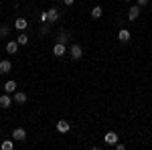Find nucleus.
<instances>
[{
  "mask_svg": "<svg viewBox=\"0 0 152 150\" xmlns=\"http://www.w3.org/2000/svg\"><path fill=\"white\" fill-rule=\"evenodd\" d=\"M12 138L18 140V142H24V140H26V130H24V128H14V130H12Z\"/></svg>",
  "mask_w": 152,
  "mask_h": 150,
  "instance_id": "nucleus-1",
  "label": "nucleus"
},
{
  "mask_svg": "<svg viewBox=\"0 0 152 150\" xmlns=\"http://www.w3.org/2000/svg\"><path fill=\"white\" fill-rule=\"evenodd\" d=\"M65 51H67V47L63 45V43H55V45H53V55H55V57H63Z\"/></svg>",
  "mask_w": 152,
  "mask_h": 150,
  "instance_id": "nucleus-2",
  "label": "nucleus"
},
{
  "mask_svg": "<svg viewBox=\"0 0 152 150\" xmlns=\"http://www.w3.org/2000/svg\"><path fill=\"white\" fill-rule=\"evenodd\" d=\"M81 55H83V49H81V45H71V59H81Z\"/></svg>",
  "mask_w": 152,
  "mask_h": 150,
  "instance_id": "nucleus-3",
  "label": "nucleus"
},
{
  "mask_svg": "<svg viewBox=\"0 0 152 150\" xmlns=\"http://www.w3.org/2000/svg\"><path fill=\"white\" fill-rule=\"evenodd\" d=\"M47 18H49L47 23H55V20L59 18V10L55 8V6H51V8L47 10Z\"/></svg>",
  "mask_w": 152,
  "mask_h": 150,
  "instance_id": "nucleus-4",
  "label": "nucleus"
},
{
  "mask_svg": "<svg viewBox=\"0 0 152 150\" xmlns=\"http://www.w3.org/2000/svg\"><path fill=\"white\" fill-rule=\"evenodd\" d=\"M10 69H12V63L8 59H2V61H0V73H2V75H4V73H10Z\"/></svg>",
  "mask_w": 152,
  "mask_h": 150,
  "instance_id": "nucleus-5",
  "label": "nucleus"
},
{
  "mask_svg": "<svg viewBox=\"0 0 152 150\" xmlns=\"http://www.w3.org/2000/svg\"><path fill=\"white\" fill-rule=\"evenodd\" d=\"M138 14H140V6H130V10H128V20H136L138 18Z\"/></svg>",
  "mask_w": 152,
  "mask_h": 150,
  "instance_id": "nucleus-6",
  "label": "nucleus"
},
{
  "mask_svg": "<svg viewBox=\"0 0 152 150\" xmlns=\"http://www.w3.org/2000/svg\"><path fill=\"white\" fill-rule=\"evenodd\" d=\"M69 128H71V124L67 122V120H59V122H57V130L61 132V134H65V132H69Z\"/></svg>",
  "mask_w": 152,
  "mask_h": 150,
  "instance_id": "nucleus-7",
  "label": "nucleus"
},
{
  "mask_svg": "<svg viewBox=\"0 0 152 150\" xmlns=\"http://www.w3.org/2000/svg\"><path fill=\"white\" fill-rule=\"evenodd\" d=\"M118 39H120V43H128V41H130V31H128V29H120Z\"/></svg>",
  "mask_w": 152,
  "mask_h": 150,
  "instance_id": "nucleus-8",
  "label": "nucleus"
},
{
  "mask_svg": "<svg viewBox=\"0 0 152 150\" xmlns=\"http://www.w3.org/2000/svg\"><path fill=\"white\" fill-rule=\"evenodd\" d=\"M10 105H12L10 95H6V93H4V95H0V108H6V110H8Z\"/></svg>",
  "mask_w": 152,
  "mask_h": 150,
  "instance_id": "nucleus-9",
  "label": "nucleus"
},
{
  "mask_svg": "<svg viewBox=\"0 0 152 150\" xmlns=\"http://www.w3.org/2000/svg\"><path fill=\"white\" fill-rule=\"evenodd\" d=\"M104 140H105V144H116L118 142V134L116 132H107L104 136Z\"/></svg>",
  "mask_w": 152,
  "mask_h": 150,
  "instance_id": "nucleus-10",
  "label": "nucleus"
},
{
  "mask_svg": "<svg viewBox=\"0 0 152 150\" xmlns=\"http://www.w3.org/2000/svg\"><path fill=\"white\" fill-rule=\"evenodd\" d=\"M14 102H16V104H26V93L24 91H14Z\"/></svg>",
  "mask_w": 152,
  "mask_h": 150,
  "instance_id": "nucleus-11",
  "label": "nucleus"
},
{
  "mask_svg": "<svg viewBox=\"0 0 152 150\" xmlns=\"http://www.w3.org/2000/svg\"><path fill=\"white\" fill-rule=\"evenodd\" d=\"M26 26H28L26 18H16V20H14V29H18V31H24Z\"/></svg>",
  "mask_w": 152,
  "mask_h": 150,
  "instance_id": "nucleus-12",
  "label": "nucleus"
},
{
  "mask_svg": "<svg viewBox=\"0 0 152 150\" xmlns=\"http://www.w3.org/2000/svg\"><path fill=\"white\" fill-rule=\"evenodd\" d=\"M6 51H8L10 55H14V53L18 51V43H16V41H8V43H6Z\"/></svg>",
  "mask_w": 152,
  "mask_h": 150,
  "instance_id": "nucleus-13",
  "label": "nucleus"
},
{
  "mask_svg": "<svg viewBox=\"0 0 152 150\" xmlns=\"http://www.w3.org/2000/svg\"><path fill=\"white\" fill-rule=\"evenodd\" d=\"M67 41H69V33L67 31H61L57 35V43H63V45H67Z\"/></svg>",
  "mask_w": 152,
  "mask_h": 150,
  "instance_id": "nucleus-14",
  "label": "nucleus"
},
{
  "mask_svg": "<svg viewBox=\"0 0 152 150\" xmlns=\"http://www.w3.org/2000/svg\"><path fill=\"white\" fill-rule=\"evenodd\" d=\"M4 91L6 93H14L16 91V83H14V81H6V83H4Z\"/></svg>",
  "mask_w": 152,
  "mask_h": 150,
  "instance_id": "nucleus-15",
  "label": "nucleus"
},
{
  "mask_svg": "<svg viewBox=\"0 0 152 150\" xmlns=\"http://www.w3.org/2000/svg\"><path fill=\"white\" fill-rule=\"evenodd\" d=\"M102 14H104V8H102V6H94V8H91V16H94V18H99Z\"/></svg>",
  "mask_w": 152,
  "mask_h": 150,
  "instance_id": "nucleus-16",
  "label": "nucleus"
},
{
  "mask_svg": "<svg viewBox=\"0 0 152 150\" xmlns=\"http://www.w3.org/2000/svg\"><path fill=\"white\" fill-rule=\"evenodd\" d=\"M16 43H18V45H26V43H28V37L24 35V33H20V35L16 37Z\"/></svg>",
  "mask_w": 152,
  "mask_h": 150,
  "instance_id": "nucleus-17",
  "label": "nucleus"
},
{
  "mask_svg": "<svg viewBox=\"0 0 152 150\" xmlns=\"http://www.w3.org/2000/svg\"><path fill=\"white\" fill-rule=\"evenodd\" d=\"M14 148V142H12V140H4V142H2V150H12Z\"/></svg>",
  "mask_w": 152,
  "mask_h": 150,
  "instance_id": "nucleus-18",
  "label": "nucleus"
},
{
  "mask_svg": "<svg viewBox=\"0 0 152 150\" xmlns=\"http://www.w3.org/2000/svg\"><path fill=\"white\" fill-rule=\"evenodd\" d=\"M8 31H10V29H8L6 24H2V26H0V37H6V35H8Z\"/></svg>",
  "mask_w": 152,
  "mask_h": 150,
  "instance_id": "nucleus-19",
  "label": "nucleus"
},
{
  "mask_svg": "<svg viewBox=\"0 0 152 150\" xmlns=\"http://www.w3.org/2000/svg\"><path fill=\"white\" fill-rule=\"evenodd\" d=\"M150 0H138V6H148Z\"/></svg>",
  "mask_w": 152,
  "mask_h": 150,
  "instance_id": "nucleus-20",
  "label": "nucleus"
},
{
  "mask_svg": "<svg viewBox=\"0 0 152 150\" xmlns=\"http://www.w3.org/2000/svg\"><path fill=\"white\" fill-rule=\"evenodd\" d=\"M63 2H65L67 6H71V4H73V0H63Z\"/></svg>",
  "mask_w": 152,
  "mask_h": 150,
  "instance_id": "nucleus-21",
  "label": "nucleus"
},
{
  "mask_svg": "<svg viewBox=\"0 0 152 150\" xmlns=\"http://www.w3.org/2000/svg\"><path fill=\"white\" fill-rule=\"evenodd\" d=\"M124 2H130V0H124Z\"/></svg>",
  "mask_w": 152,
  "mask_h": 150,
  "instance_id": "nucleus-22",
  "label": "nucleus"
}]
</instances>
